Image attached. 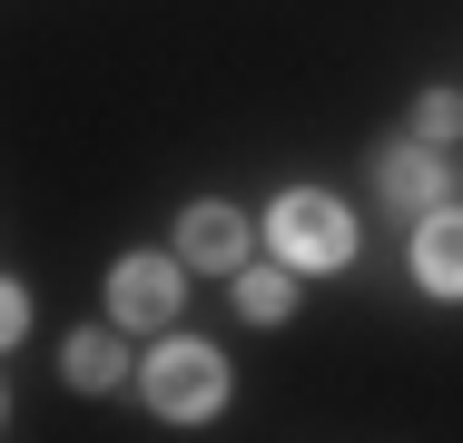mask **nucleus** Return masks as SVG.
Returning <instances> with one entry per match:
<instances>
[{
  "mask_svg": "<svg viewBox=\"0 0 463 443\" xmlns=\"http://www.w3.org/2000/svg\"><path fill=\"white\" fill-rule=\"evenodd\" d=\"M148 404H158V414H178V424L217 414V404H227V364H217L207 345H168L158 364H148Z\"/></svg>",
  "mask_w": 463,
  "mask_h": 443,
  "instance_id": "1",
  "label": "nucleus"
},
{
  "mask_svg": "<svg viewBox=\"0 0 463 443\" xmlns=\"http://www.w3.org/2000/svg\"><path fill=\"white\" fill-rule=\"evenodd\" d=\"M277 247H286V266H345L355 227H345L335 197H277Z\"/></svg>",
  "mask_w": 463,
  "mask_h": 443,
  "instance_id": "2",
  "label": "nucleus"
},
{
  "mask_svg": "<svg viewBox=\"0 0 463 443\" xmlns=\"http://www.w3.org/2000/svg\"><path fill=\"white\" fill-rule=\"evenodd\" d=\"M109 306H118L128 325H168V316H178V266H158V257H128L118 276H109Z\"/></svg>",
  "mask_w": 463,
  "mask_h": 443,
  "instance_id": "3",
  "label": "nucleus"
},
{
  "mask_svg": "<svg viewBox=\"0 0 463 443\" xmlns=\"http://www.w3.org/2000/svg\"><path fill=\"white\" fill-rule=\"evenodd\" d=\"M374 187H384V207L424 217V207H434V187H444V168H434V148H394V158L374 168Z\"/></svg>",
  "mask_w": 463,
  "mask_h": 443,
  "instance_id": "4",
  "label": "nucleus"
},
{
  "mask_svg": "<svg viewBox=\"0 0 463 443\" xmlns=\"http://www.w3.org/2000/svg\"><path fill=\"white\" fill-rule=\"evenodd\" d=\"M414 266H424V286H434V296H463V207L424 217V247H414Z\"/></svg>",
  "mask_w": 463,
  "mask_h": 443,
  "instance_id": "5",
  "label": "nucleus"
},
{
  "mask_svg": "<svg viewBox=\"0 0 463 443\" xmlns=\"http://www.w3.org/2000/svg\"><path fill=\"white\" fill-rule=\"evenodd\" d=\"M178 247L197 266H217V276H227V266L247 257V227H237V217H227V207H187V227H178Z\"/></svg>",
  "mask_w": 463,
  "mask_h": 443,
  "instance_id": "6",
  "label": "nucleus"
},
{
  "mask_svg": "<svg viewBox=\"0 0 463 443\" xmlns=\"http://www.w3.org/2000/svg\"><path fill=\"white\" fill-rule=\"evenodd\" d=\"M70 384L109 394V384H118V345H109V335H70Z\"/></svg>",
  "mask_w": 463,
  "mask_h": 443,
  "instance_id": "7",
  "label": "nucleus"
},
{
  "mask_svg": "<svg viewBox=\"0 0 463 443\" xmlns=\"http://www.w3.org/2000/svg\"><path fill=\"white\" fill-rule=\"evenodd\" d=\"M237 306H247L257 325H277L286 306H296V286H286V276H237Z\"/></svg>",
  "mask_w": 463,
  "mask_h": 443,
  "instance_id": "8",
  "label": "nucleus"
},
{
  "mask_svg": "<svg viewBox=\"0 0 463 443\" xmlns=\"http://www.w3.org/2000/svg\"><path fill=\"white\" fill-rule=\"evenodd\" d=\"M414 118H424V138H454V128H463V99H454V89H424Z\"/></svg>",
  "mask_w": 463,
  "mask_h": 443,
  "instance_id": "9",
  "label": "nucleus"
},
{
  "mask_svg": "<svg viewBox=\"0 0 463 443\" xmlns=\"http://www.w3.org/2000/svg\"><path fill=\"white\" fill-rule=\"evenodd\" d=\"M20 316H30V306H20V286H0V345L20 335Z\"/></svg>",
  "mask_w": 463,
  "mask_h": 443,
  "instance_id": "10",
  "label": "nucleus"
}]
</instances>
